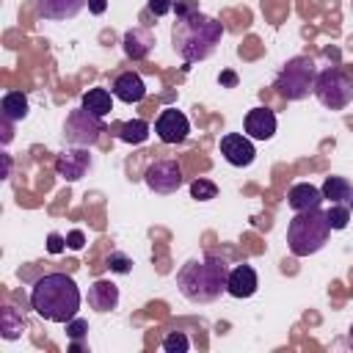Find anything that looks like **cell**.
Returning a JSON list of instances; mask_svg holds the SVG:
<instances>
[{"label":"cell","instance_id":"cell-1","mask_svg":"<svg viewBox=\"0 0 353 353\" xmlns=\"http://www.w3.org/2000/svg\"><path fill=\"white\" fill-rule=\"evenodd\" d=\"M221 36H223V25L201 11L176 17V22L171 25V47L185 63L207 61L221 44Z\"/></svg>","mask_w":353,"mask_h":353},{"label":"cell","instance_id":"cell-2","mask_svg":"<svg viewBox=\"0 0 353 353\" xmlns=\"http://www.w3.org/2000/svg\"><path fill=\"white\" fill-rule=\"evenodd\" d=\"M30 306L47 323H69L80 309V290L66 273H44L30 287Z\"/></svg>","mask_w":353,"mask_h":353},{"label":"cell","instance_id":"cell-3","mask_svg":"<svg viewBox=\"0 0 353 353\" xmlns=\"http://www.w3.org/2000/svg\"><path fill=\"white\" fill-rule=\"evenodd\" d=\"M226 279H229V265L215 254H207L201 259H188L176 270V287L182 298L190 303L218 301L221 292H226Z\"/></svg>","mask_w":353,"mask_h":353},{"label":"cell","instance_id":"cell-4","mask_svg":"<svg viewBox=\"0 0 353 353\" xmlns=\"http://www.w3.org/2000/svg\"><path fill=\"white\" fill-rule=\"evenodd\" d=\"M331 226L325 212L317 210H306V212H295V218L287 223V245L292 256H312L317 254L325 243H328Z\"/></svg>","mask_w":353,"mask_h":353},{"label":"cell","instance_id":"cell-5","mask_svg":"<svg viewBox=\"0 0 353 353\" xmlns=\"http://www.w3.org/2000/svg\"><path fill=\"white\" fill-rule=\"evenodd\" d=\"M314 80H317V63H314V58L295 55V58H290L279 69V74L273 80V88H276V94L281 99L301 102V99H306L314 91Z\"/></svg>","mask_w":353,"mask_h":353},{"label":"cell","instance_id":"cell-6","mask_svg":"<svg viewBox=\"0 0 353 353\" xmlns=\"http://www.w3.org/2000/svg\"><path fill=\"white\" fill-rule=\"evenodd\" d=\"M317 102L328 110H345L353 102V74H345L336 66H328L323 72H317L314 80V91Z\"/></svg>","mask_w":353,"mask_h":353},{"label":"cell","instance_id":"cell-7","mask_svg":"<svg viewBox=\"0 0 353 353\" xmlns=\"http://www.w3.org/2000/svg\"><path fill=\"white\" fill-rule=\"evenodd\" d=\"M105 132V121L94 113H88L83 105L69 110L66 121H63V141L72 146H94L99 141V135Z\"/></svg>","mask_w":353,"mask_h":353},{"label":"cell","instance_id":"cell-8","mask_svg":"<svg viewBox=\"0 0 353 353\" xmlns=\"http://www.w3.org/2000/svg\"><path fill=\"white\" fill-rule=\"evenodd\" d=\"M143 182L152 193H160V196H168V193H176L185 182L182 176V168L176 160H154L146 174H143Z\"/></svg>","mask_w":353,"mask_h":353},{"label":"cell","instance_id":"cell-9","mask_svg":"<svg viewBox=\"0 0 353 353\" xmlns=\"http://www.w3.org/2000/svg\"><path fill=\"white\" fill-rule=\"evenodd\" d=\"M154 132H157V138L163 143H182L188 138V132H190V121H188V116L182 110L165 108V110H160V116L154 121Z\"/></svg>","mask_w":353,"mask_h":353},{"label":"cell","instance_id":"cell-10","mask_svg":"<svg viewBox=\"0 0 353 353\" xmlns=\"http://www.w3.org/2000/svg\"><path fill=\"white\" fill-rule=\"evenodd\" d=\"M221 154H223V160H226L229 165L245 168V165L254 163L256 149H254V143H251L248 135H243V132H226V135L221 138Z\"/></svg>","mask_w":353,"mask_h":353},{"label":"cell","instance_id":"cell-11","mask_svg":"<svg viewBox=\"0 0 353 353\" xmlns=\"http://www.w3.org/2000/svg\"><path fill=\"white\" fill-rule=\"evenodd\" d=\"M91 168V154L85 146H74V149H66L58 160H55V174L66 182H77L85 176V171Z\"/></svg>","mask_w":353,"mask_h":353},{"label":"cell","instance_id":"cell-12","mask_svg":"<svg viewBox=\"0 0 353 353\" xmlns=\"http://www.w3.org/2000/svg\"><path fill=\"white\" fill-rule=\"evenodd\" d=\"M276 113L270 108H251L245 113V121H243V130L251 141H270L276 135Z\"/></svg>","mask_w":353,"mask_h":353},{"label":"cell","instance_id":"cell-13","mask_svg":"<svg viewBox=\"0 0 353 353\" xmlns=\"http://www.w3.org/2000/svg\"><path fill=\"white\" fill-rule=\"evenodd\" d=\"M88 0H36V14L47 22H66L74 19Z\"/></svg>","mask_w":353,"mask_h":353},{"label":"cell","instance_id":"cell-14","mask_svg":"<svg viewBox=\"0 0 353 353\" xmlns=\"http://www.w3.org/2000/svg\"><path fill=\"white\" fill-rule=\"evenodd\" d=\"M259 287L256 270L251 265H234L229 268V279H226V292L232 298H251Z\"/></svg>","mask_w":353,"mask_h":353},{"label":"cell","instance_id":"cell-15","mask_svg":"<svg viewBox=\"0 0 353 353\" xmlns=\"http://www.w3.org/2000/svg\"><path fill=\"white\" fill-rule=\"evenodd\" d=\"M110 91H113L116 99H121V102H127V105H138V102H143V97H146V83H143L141 74H135V72H121V74H116Z\"/></svg>","mask_w":353,"mask_h":353},{"label":"cell","instance_id":"cell-16","mask_svg":"<svg viewBox=\"0 0 353 353\" xmlns=\"http://www.w3.org/2000/svg\"><path fill=\"white\" fill-rule=\"evenodd\" d=\"M287 204L292 212H306V210H317L323 204V190L309 185V182H295L287 190Z\"/></svg>","mask_w":353,"mask_h":353},{"label":"cell","instance_id":"cell-17","mask_svg":"<svg viewBox=\"0 0 353 353\" xmlns=\"http://www.w3.org/2000/svg\"><path fill=\"white\" fill-rule=\"evenodd\" d=\"M88 306L94 312H113L119 306V287L108 279H97L91 287H88Z\"/></svg>","mask_w":353,"mask_h":353},{"label":"cell","instance_id":"cell-18","mask_svg":"<svg viewBox=\"0 0 353 353\" xmlns=\"http://www.w3.org/2000/svg\"><path fill=\"white\" fill-rule=\"evenodd\" d=\"M121 47H124V55L132 58V61H141L152 52L154 47V33L149 28H130L121 39Z\"/></svg>","mask_w":353,"mask_h":353},{"label":"cell","instance_id":"cell-19","mask_svg":"<svg viewBox=\"0 0 353 353\" xmlns=\"http://www.w3.org/2000/svg\"><path fill=\"white\" fill-rule=\"evenodd\" d=\"M113 91H108V88H88L85 94H83V108L88 110V113H94V116H99V119H105L110 110H113Z\"/></svg>","mask_w":353,"mask_h":353},{"label":"cell","instance_id":"cell-20","mask_svg":"<svg viewBox=\"0 0 353 353\" xmlns=\"http://www.w3.org/2000/svg\"><path fill=\"white\" fill-rule=\"evenodd\" d=\"M0 110H3V119L6 121H22L25 116H28V97L22 94V91H8L6 97H3V102H0Z\"/></svg>","mask_w":353,"mask_h":353},{"label":"cell","instance_id":"cell-21","mask_svg":"<svg viewBox=\"0 0 353 353\" xmlns=\"http://www.w3.org/2000/svg\"><path fill=\"white\" fill-rule=\"evenodd\" d=\"M320 190H323V199L331 201V204H345L350 199V193H353V188H350V182L345 176H325Z\"/></svg>","mask_w":353,"mask_h":353},{"label":"cell","instance_id":"cell-22","mask_svg":"<svg viewBox=\"0 0 353 353\" xmlns=\"http://www.w3.org/2000/svg\"><path fill=\"white\" fill-rule=\"evenodd\" d=\"M116 135H119V141L138 146V143H143V141L149 138V124H146L143 119H130V121H124V124L119 127Z\"/></svg>","mask_w":353,"mask_h":353},{"label":"cell","instance_id":"cell-23","mask_svg":"<svg viewBox=\"0 0 353 353\" xmlns=\"http://www.w3.org/2000/svg\"><path fill=\"white\" fill-rule=\"evenodd\" d=\"M22 328H25V317L14 309V306H6L3 314H0V331L6 339H19L22 336Z\"/></svg>","mask_w":353,"mask_h":353},{"label":"cell","instance_id":"cell-24","mask_svg":"<svg viewBox=\"0 0 353 353\" xmlns=\"http://www.w3.org/2000/svg\"><path fill=\"white\" fill-rule=\"evenodd\" d=\"M325 218H328V226H331L334 232H342V229H347V223H350V207H347V204H331V207L325 210Z\"/></svg>","mask_w":353,"mask_h":353},{"label":"cell","instance_id":"cell-25","mask_svg":"<svg viewBox=\"0 0 353 353\" xmlns=\"http://www.w3.org/2000/svg\"><path fill=\"white\" fill-rule=\"evenodd\" d=\"M190 196L196 199V201H210V199H215L218 196V185L215 182H210V179H193L190 182Z\"/></svg>","mask_w":353,"mask_h":353},{"label":"cell","instance_id":"cell-26","mask_svg":"<svg viewBox=\"0 0 353 353\" xmlns=\"http://www.w3.org/2000/svg\"><path fill=\"white\" fill-rule=\"evenodd\" d=\"M105 268L110 273H119V276H127L132 270V259L124 254V251H110L108 259H105Z\"/></svg>","mask_w":353,"mask_h":353},{"label":"cell","instance_id":"cell-27","mask_svg":"<svg viewBox=\"0 0 353 353\" xmlns=\"http://www.w3.org/2000/svg\"><path fill=\"white\" fill-rule=\"evenodd\" d=\"M163 350L165 353H188L190 350V339L182 331H171L163 336Z\"/></svg>","mask_w":353,"mask_h":353},{"label":"cell","instance_id":"cell-28","mask_svg":"<svg viewBox=\"0 0 353 353\" xmlns=\"http://www.w3.org/2000/svg\"><path fill=\"white\" fill-rule=\"evenodd\" d=\"M88 334V323L83 320V317H72L69 323H66V336L69 339H83Z\"/></svg>","mask_w":353,"mask_h":353},{"label":"cell","instance_id":"cell-29","mask_svg":"<svg viewBox=\"0 0 353 353\" xmlns=\"http://www.w3.org/2000/svg\"><path fill=\"white\" fill-rule=\"evenodd\" d=\"M168 11H174V0H149V14L165 17Z\"/></svg>","mask_w":353,"mask_h":353},{"label":"cell","instance_id":"cell-30","mask_svg":"<svg viewBox=\"0 0 353 353\" xmlns=\"http://www.w3.org/2000/svg\"><path fill=\"white\" fill-rule=\"evenodd\" d=\"M63 248H66V237L58 234V232H52V234L47 237V251H50V254H61Z\"/></svg>","mask_w":353,"mask_h":353},{"label":"cell","instance_id":"cell-31","mask_svg":"<svg viewBox=\"0 0 353 353\" xmlns=\"http://www.w3.org/2000/svg\"><path fill=\"white\" fill-rule=\"evenodd\" d=\"M66 245H69L72 251H80V248L85 245V234H83L80 229H72V232L66 234Z\"/></svg>","mask_w":353,"mask_h":353},{"label":"cell","instance_id":"cell-32","mask_svg":"<svg viewBox=\"0 0 353 353\" xmlns=\"http://www.w3.org/2000/svg\"><path fill=\"white\" fill-rule=\"evenodd\" d=\"M174 11H176V17H185V14H193L199 8H196V0H174Z\"/></svg>","mask_w":353,"mask_h":353},{"label":"cell","instance_id":"cell-33","mask_svg":"<svg viewBox=\"0 0 353 353\" xmlns=\"http://www.w3.org/2000/svg\"><path fill=\"white\" fill-rule=\"evenodd\" d=\"M218 80H221V85H226V88H234V85H237V74H234V72H229V69H226V72H221V77H218Z\"/></svg>","mask_w":353,"mask_h":353},{"label":"cell","instance_id":"cell-34","mask_svg":"<svg viewBox=\"0 0 353 353\" xmlns=\"http://www.w3.org/2000/svg\"><path fill=\"white\" fill-rule=\"evenodd\" d=\"M108 8V0H88V11L91 14H105Z\"/></svg>","mask_w":353,"mask_h":353},{"label":"cell","instance_id":"cell-35","mask_svg":"<svg viewBox=\"0 0 353 353\" xmlns=\"http://www.w3.org/2000/svg\"><path fill=\"white\" fill-rule=\"evenodd\" d=\"M8 168H11V160L8 154H3V176H8Z\"/></svg>","mask_w":353,"mask_h":353},{"label":"cell","instance_id":"cell-36","mask_svg":"<svg viewBox=\"0 0 353 353\" xmlns=\"http://www.w3.org/2000/svg\"><path fill=\"white\" fill-rule=\"evenodd\" d=\"M347 347H350V350H353V325H350V328H347Z\"/></svg>","mask_w":353,"mask_h":353},{"label":"cell","instance_id":"cell-37","mask_svg":"<svg viewBox=\"0 0 353 353\" xmlns=\"http://www.w3.org/2000/svg\"><path fill=\"white\" fill-rule=\"evenodd\" d=\"M347 207H350V210H353V193H350V199H347Z\"/></svg>","mask_w":353,"mask_h":353},{"label":"cell","instance_id":"cell-38","mask_svg":"<svg viewBox=\"0 0 353 353\" xmlns=\"http://www.w3.org/2000/svg\"><path fill=\"white\" fill-rule=\"evenodd\" d=\"M350 69H353V66H350Z\"/></svg>","mask_w":353,"mask_h":353}]
</instances>
